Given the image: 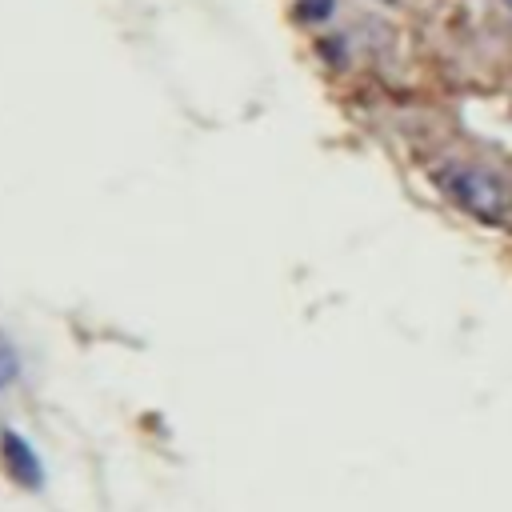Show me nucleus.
<instances>
[{
    "label": "nucleus",
    "mask_w": 512,
    "mask_h": 512,
    "mask_svg": "<svg viewBox=\"0 0 512 512\" xmlns=\"http://www.w3.org/2000/svg\"><path fill=\"white\" fill-rule=\"evenodd\" d=\"M436 180H440V188H444L468 216H476V220H484V224H500V220H508V212H512V192H508V184H504L496 172H488V168H476V164H448V168L436 172Z\"/></svg>",
    "instance_id": "f257e3e1"
},
{
    "label": "nucleus",
    "mask_w": 512,
    "mask_h": 512,
    "mask_svg": "<svg viewBox=\"0 0 512 512\" xmlns=\"http://www.w3.org/2000/svg\"><path fill=\"white\" fill-rule=\"evenodd\" d=\"M16 372H20V360H16V348L0 336V388H8L12 380H16Z\"/></svg>",
    "instance_id": "f03ea898"
},
{
    "label": "nucleus",
    "mask_w": 512,
    "mask_h": 512,
    "mask_svg": "<svg viewBox=\"0 0 512 512\" xmlns=\"http://www.w3.org/2000/svg\"><path fill=\"white\" fill-rule=\"evenodd\" d=\"M304 20H324L328 12H332V0H300V8H296Z\"/></svg>",
    "instance_id": "7ed1b4c3"
},
{
    "label": "nucleus",
    "mask_w": 512,
    "mask_h": 512,
    "mask_svg": "<svg viewBox=\"0 0 512 512\" xmlns=\"http://www.w3.org/2000/svg\"><path fill=\"white\" fill-rule=\"evenodd\" d=\"M384 4H400V0H384Z\"/></svg>",
    "instance_id": "20e7f679"
},
{
    "label": "nucleus",
    "mask_w": 512,
    "mask_h": 512,
    "mask_svg": "<svg viewBox=\"0 0 512 512\" xmlns=\"http://www.w3.org/2000/svg\"><path fill=\"white\" fill-rule=\"evenodd\" d=\"M504 4H508V8H512V0H504Z\"/></svg>",
    "instance_id": "39448f33"
}]
</instances>
